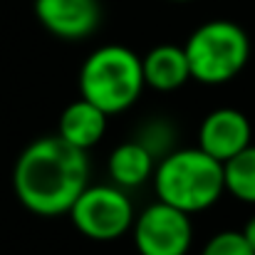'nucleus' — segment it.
<instances>
[{
	"label": "nucleus",
	"instance_id": "3",
	"mask_svg": "<svg viewBox=\"0 0 255 255\" xmlns=\"http://www.w3.org/2000/svg\"><path fill=\"white\" fill-rule=\"evenodd\" d=\"M144 89L141 57L124 45L97 47L82 62L80 94L109 117L134 107Z\"/></svg>",
	"mask_w": 255,
	"mask_h": 255
},
{
	"label": "nucleus",
	"instance_id": "14",
	"mask_svg": "<svg viewBox=\"0 0 255 255\" xmlns=\"http://www.w3.org/2000/svg\"><path fill=\"white\" fill-rule=\"evenodd\" d=\"M241 233H243V238L248 241V246L253 248V253H255V216L248 221V223H246V228H243Z\"/></svg>",
	"mask_w": 255,
	"mask_h": 255
},
{
	"label": "nucleus",
	"instance_id": "6",
	"mask_svg": "<svg viewBox=\"0 0 255 255\" xmlns=\"http://www.w3.org/2000/svg\"><path fill=\"white\" fill-rule=\"evenodd\" d=\"M131 238L139 255H186L193 243L191 216L156 201L136 216Z\"/></svg>",
	"mask_w": 255,
	"mask_h": 255
},
{
	"label": "nucleus",
	"instance_id": "11",
	"mask_svg": "<svg viewBox=\"0 0 255 255\" xmlns=\"http://www.w3.org/2000/svg\"><path fill=\"white\" fill-rule=\"evenodd\" d=\"M156 156L136 139L119 144L109 159H107V171L112 183H117L119 188H136L141 183H146L149 178H154L156 171Z\"/></svg>",
	"mask_w": 255,
	"mask_h": 255
},
{
	"label": "nucleus",
	"instance_id": "5",
	"mask_svg": "<svg viewBox=\"0 0 255 255\" xmlns=\"http://www.w3.org/2000/svg\"><path fill=\"white\" fill-rule=\"evenodd\" d=\"M67 216L77 233L99 243H109L131 233V226L136 221L131 198L117 183L87 186Z\"/></svg>",
	"mask_w": 255,
	"mask_h": 255
},
{
	"label": "nucleus",
	"instance_id": "7",
	"mask_svg": "<svg viewBox=\"0 0 255 255\" xmlns=\"http://www.w3.org/2000/svg\"><path fill=\"white\" fill-rule=\"evenodd\" d=\"M251 136H253V129H251L248 117L241 109L221 107V109H213L201 122L198 146L213 159H218L221 164H226L228 159H233L236 154L251 146Z\"/></svg>",
	"mask_w": 255,
	"mask_h": 255
},
{
	"label": "nucleus",
	"instance_id": "15",
	"mask_svg": "<svg viewBox=\"0 0 255 255\" xmlns=\"http://www.w3.org/2000/svg\"><path fill=\"white\" fill-rule=\"evenodd\" d=\"M171 2H191V0H171Z\"/></svg>",
	"mask_w": 255,
	"mask_h": 255
},
{
	"label": "nucleus",
	"instance_id": "12",
	"mask_svg": "<svg viewBox=\"0 0 255 255\" xmlns=\"http://www.w3.org/2000/svg\"><path fill=\"white\" fill-rule=\"evenodd\" d=\"M226 193L243 203H255V144L223 164Z\"/></svg>",
	"mask_w": 255,
	"mask_h": 255
},
{
	"label": "nucleus",
	"instance_id": "10",
	"mask_svg": "<svg viewBox=\"0 0 255 255\" xmlns=\"http://www.w3.org/2000/svg\"><path fill=\"white\" fill-rule=\"evenodd\" d=\"M144 82L156 92H176L191 80L186 50L178 45H156L141 57Z\"/></svg>",
	"mask_w": 255,
	"mask_h": 255
},
{
	"label": "nucleus",
	"instance_id": "4",
	"mask_svg": "<svg viewBox=\"0 0 255 255\" xmlns=\"http://www.w3.org/2000/svg\"><path fill=\"white\" fill-rule=\"evenodd\" d=\"M191 80L201 85H226L236 80L251 60V40L238 22L208 20L198 25L186 45Z\"/></svg>",
	"mask_w": 255,
	"mask_h": 255
},
{
	"label": "nucleus",
	"instance_id": "8",
	"mask_svg": "<svg viewBox=\"0 0 255 255\" xmlns=\"http://www.w3.org/2000/svg\"><path fill=\"white\" fill-rule=\"evenodd\" d=\"M35 17L60 40H85L102 22L99 0H35Z\"/></svg>",
	"mask_w": 255,
	"mask_h": 255
},
{
	"label": "nucleus",
	"instance_id": "13",
	"mask_svg": "<svg viewBox=\"0 0 255 255\" xmlns=\"http://www.w3.org/2000/svg\"><path fill=\"white\" fill-rule=\"evenodd\" d=\"M201 255H255L253 248L248 246V241L243 238L241 231H223L216 233L206 246Z\"/></svg>",
	"mask_w": 255,
	"mask_h": 255
},
{
	"label": "nucleus",
	"instance_id": "2",
	"mask_svg": "<svg viewBox=\"0 0 255 255\" xmlns=\"http://www.w3.org/2000/svg\"><path fill=\"white\" fill-rule=\"evenodd\" d=\"M156 198L183 213H201L226 193L223 164L201 146L173 149L154 171Z\"/></svg>",
	"mask_w": 255,
	"mask_h": 255
},
{
	"label": "nucleus",
	"instance_id": "9",
	"mask_svg": "<svg viewBox=\"0 0 255 255\" xmlns=\"http://www.w3.org/2000/svg\"><path fill=\"white\" fill-rule=\"evenodd\" d=\"M107 119H109V114H104L97 104H92L85 97H80L77 102L67 104L65 112L60 114L57 136L62 141H67L70 146H75V149L89 151L104 139Z\"/></svg>",
	"mask_w": 255,
	"mask_h": 255
},
{
	"label": "nucleus",
	"instance_id": "1",
	"mask_svg": "<svg viewBox=\"0 0 255 255\" xmlns=\"http://www.w3.org/2000/svg\"><path fill=\"white\" fill-rule=\"evenodd\" d=\"M89 186V156L70 146L57 134L32 141L15 161L12 191L35 216L57 218Z\"/></svg>",
	"mask_w": 255,
	"mask_h": 255
}]
</instances>
